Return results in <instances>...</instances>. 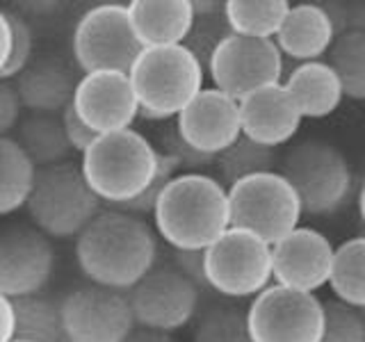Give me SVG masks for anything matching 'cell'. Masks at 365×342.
<instances>
[{"instance_id": "obj_13", "label": "cell", "mask_w": 365, "mask_h": 342, "mask_svg": "<svg viewBox=\"0 0 365 342\" xmlns=\"http://www.w3.org/2000/svg\"><path fill=\"white\" fill-rule=\"evenodd\" d=\"M64 342H123L135 328L125 292L85 285L60 301Z\"/></svg>"}, {"instance_id": "obj_37", "label": "cell", "mask_w": 365, "mask_h": 342, "mask_svg": "<svg viewBox=\"0 0 365 342\" xmlns=\"http://www.w3.org/2000/svg\"><path fill=\"white\" fill-rule=\"evenodd\" d=\"M14 340V306L0 294V342Z\"/></svg>"}, {"instance_id": "obj_38", "label": "cell", "mask_w": 365, "mask_h": 342, "mask_svg": "<svg viewBox=\"0 0 365 342\" xmlns=\"http://www.w3.org/2000/svg\"><path fill=\"white\" fill-rule=\"evenodd\" d=\"M123 342H176L169 333H160V331H151V328H142V326H135L128 338Z\"/></svg>"}, {"instance_id": "obj_33", "label": "cell", "mask_w": 365, "mask_h": 342, "mask_svg": "<svg viewBox=\"0 0 365 342\" xmlns=\"http://www.w3.org/2000/svg\"><path fill=\"white\" fill-rule=\"evenodd\" d=\"M336 37L342 32L363 30L365 28V9L363 3H322Z\"/></svg>"}, {"instance_id": "obj_40", "label": "cell", "mask_w": 365, "mask_h": 342, "mask_svg": "<svg viewBox=\"0 0 365 342\" xmlns=\"http://www.w3.org/2000/svg\"><path fill=\"white\" fill-rule=\"evenodd\" d=\"M11 342H21V340H11Z\"/></svg>"}, {"instance_id": "obj_9", "label": "cell", "mask_w": 365, "mask_h": 342, "mask_svg": "<svg viewBox=\"0 0 365 342\" xmlns=\"http://www.w3.org/2000/svg\"><path fill=\"white\" fill-rule=\"evenodd\" d=\"M73 60L91 71H121L128 73L135 57L142 53L128 7L119 3H101L87 9L73 28Z\"/></svg>"}, {"instance_id": "obj_23", "label": "cell", "mask_w": 365, "mask_h": 342, "mask_svg": "<svg viewBox=\"0 0 365 342\" xmlns=\"http://www.w3.org/2000/svg\"><path fill=\"white\" fill-rule=\"evenodd\" d=\"M19 135L14 137L21 151L28 155L34 169H46L68 162L71 146H68L62 121L57 114H30L19 125Z\"/></svg>"}, {"instance_id": "obj_28", "label": "cell", "mask_w": 365, "mask_h": 342, "mask_svg": "<svg viewBox=\"0 0 365 342\" xmlns=\"http://www.w3.org/2000/svg\"><path fill=\"white\" fill-rule=\"evenodd\" d=\"M329 68L336 73L342 96L349 100L365 98V30L342 32L329 46Z\"/></svg>"}, {"instance_id": "obj_12", "label": "cell", "mask_w": 365, "mask_h": 342, "mask_svg": "<svg viewBox=\"0 0 365 342\" xmlns=\"http://www.w3.org/2000/svg\"><path fill=\"white\" fill-rule=\"evenodd\" d=\"M135 326L174 333L199 313L201 290L171 267H153L125 292Z\"/></svg>"}, {"instance_id": "obj_5", "label": "cell", "mask_w": 365, "mask_h": 342, "mask_svg": "<svg viewBox=\"0 0 365 342\" xmlns=\"http://www.w3.org/2000/svg\"><path fill=\"white\" fill-rule=\"evenodd\" d=\"M34 228L48 239H71L103 210L76 162L37 169L26 201Z\"/></svg>"}, {"instance_id": "obj_39", "label": "cell", "mask_w": 365, "mask_h": 342, "mask_svg": "<svg viewBox=\"0 0 365 342\" xmlns=\"http://www.w3.org/2000/svg\"><path fill=\"white\" fill-rule=\"evenodd\" d=\"M9 41H11V32H9V23H7V11L0 9V71H3V66L7 62Z\"/></svg>"}, {"instance_id": "obj_20", "label": "cell", "mask_w": 365, "mask_h": 342, "mask_svg": "<svg viewBox=\"0 0 365 342\" xmlns=\"http://www.w3.org/2000/svg\"><path fill=\"white\" fill-rule=\"evenodd\" d=\"M14 91L21 108L32 114H57L71 105L78 80L73 71L57 57H39L14 78Z\"/></svg>"}, {"instance_id": "obj_35", "label": "cell", "mask_w": 365, "mask_h": 342, "mask_svg": "<svg viewBox=\"0 0 365 342\" xmlns=\"http://www.w3.org/2000/svg\"><path fill=\"white\" fill-rule=\"evenodd\" d=\"M21 103L14 91V85L0 80V137H7L19 125Z\"/></svg>"}, {"instance_id": "obj_19", "label": "cell", "mask_w": 365, "mask_h": 342, "mask_svg": "<svg viewBox=\"0 0 365 342\" xmlns=\"http://www.w3.org/2000/svg\"><path fill=\"white\" fill-rule=\"evenodd\" d=\"M336 39V30L331 26L322 3H297L285 11L279 32L274 34V46L281 57H290L294 62H315Z\"/></svg>"}, {"instance_id": "obj_4", "label": "cell", "mask_w": 365, "mask_h": 342, "mask_svg": "<svg viewBox=\"0 0 365 342\" xmlns=\"http://www.w3.org/2000/svg\"><path fill=\"white\" fill-rule=\"evenodd\" d=\"M128 80L140 108L137 117L167 121L203 89V64L185 46H151L135 57Z\"/></svg>"}, {"instance_id": "obj_34", "label": "cell", "mask_w": 365, "mask_h": 342, "mask_svg": "<svg viewBox=\"0 0 365 342\" xmlns=\"http://www.w3.org/2000/svg\"><path fill=\"white\" fill-rule=\"evenodd\" d=\"M60 121H62V130H64L66 142H68V146H71V151H76V153H83L85 148L98 137V135H94L87 128V125L83 123V119L78 117L71 105H66L62 110Z\"/></svg>"}, {"instance_id": "obj_18", "label": "cell", "mask_w": 365, "mask_h": 342, "mask_svg": "<svg viewBox=\"0 0 365 342\" xmlns=\"http://www.w3.org/2000/svg\"><path fill=\"white\" fill-rule=\"evenodd\" d=\"M240 133L265 148L288 144L302 125V112L281 83L262 87L237 100Z\"/></svg>"}, {"instance_id": "obj_29", "label": "cell", "mask_w": 365, "mask_h": 342, "mask_svg": "<svg viewBox=\"0 0 365 342\" xmlns=\"http://www.w3.org/2000/svg\"><path fill=\"white\" fill-rule=\"evenodd\" d=\"M215 165L220 169L222 185H233V182L242 180L247 176L262 174V171H274L277 167V153L272 148H265L256 142L247 140L240 135L237 140L215 157Z\"/></svg>"}, {"instance_id": "obj_7", "label": "cell", "mask_w": 365, "mask_h": 342, "mask_svg": "<svg viewBox=\"0 0 365 342\" xmlns=\"http://www.w3.org/2000/svg\"><path fill=\"white\" fill-rule=\"evenodd\" d=\"M228 222L254 233L269 247L292 233L302 219V205L281 171H262L226 187Z\"/></svg>"}, {"instance_id": "obj_1", "label": "cell", "mask_w": 365, "mask_h": 342, "mask_svg": "<svg viewBox=\"0 0 365 342\" xmlns=\"http://www.w3.org/2000/svg\"><path fill=\"white\" fill-rule=\"evenodd\" d=\"M158 239L142 217L101 210L76 237V262L91 285L128 292L155 267Z\"/></svg>"}, {"instance_id": "obj_22", "label": "cell", "mask_w": 365, "mask_h": 342, "mask_svg": "<svg viewBox=\"0 0 365 342\" xmlns=\"http://www.w3.org/2000/svg\"><path fill=\"white\" fill-rule=\"evenodd\" d=\"M281 85L299 108L302 119H327L345 98L336 73L322 60L297 64Z\"/></svg>"}, {"instance_id": "obj_11", "label": "cell", "mask_w": 365, "mask_h": 342, "mask_svg": "<svg viewBox=\"0 0 365 342\" xmlns=\"http://www.w3.org/2000/svg\"><path fill=\"white\" fill-rule=\"evenodd\" d=\"M205 66L215 89L233 100L279 85L283 76V57L272 39H247L237 34H226L217 41Z\"/></svg>"}, {"instance_id": "obj_10", "label": "cell", "mask_w": 365, "mask_h": 342, "mask_svg": "<svg viewBox=\"0 0 365 342\" xmlns=\"http://www.w3.org/2000/svg\"><path fill=\"white\" fill-rule=\"evenodd\" d=\"M245 317L251 342H319L324 301L272 283L254 296Z\"/></svg>"}, {"instance_id": "obj_24", "label": "cell", "mask_w": 365, "mask_h": 342, "mask_svg": "<svg viewBox=\"0 0 365 342\" xmlns=\"http://www.w3.org/2000/svg\"><path fill=\"white\" fill-rule=\"evenodd\" d=\"M327 285L336 301L363 311L365 306V237L356 235L334 247Z\"/></svg>"}, {"instance_id": "obj_2", "label": "cell", "mask_w": 365, "mask_h": 342, "mask_svg": "<svg viewBox=\"0 0 365 342\" xmlns=\"http://www.w3.org/2000/svg\"><path fill=\"white\" fill-rule=\"evenodd\" d=\"M151 217L158 235L174 251H203L231 226L226 187L201 171H180L171 178Z\"/></svg>"}, {"instance_id": "obj_31", "label": "cell", "mask_w": 365, "mask_h": 342, "mask_svg": "<svg viewBox=\"0 0 365 342\" xmlns=\"http://www.w3.org/2000/svg\"><path fill=\"white\" fill-rule=\"evenodd\" d=\"M319 342H365L363 311L349 308L340 301L324 304V328Z\"/></svg>"}, {"instance_id": "obj_30", "label": "cell", "mask_w": 365, "mask_h": 342, "mask_svg": "<svg viewBox=\"0 0 365 342\" xmlns=\"http://www.w3.org/2000/svg\"><path fill=\"white\" fill-rule=\"evenodd\" d=\"M194 342H251L245 313L231 306L203 311L194 326Z\"/></svg>"}, {"instance_id": "obj_26", "label": "cell", "mask_w": 365, "mask_h": 342, "mask_svg": "<svg viewBox=\"0 0 365 342\" xmlns=\"http://www.w3.org/2000/svg\"><path fill=\"white\" fill-rule=\"evenodd\" d=\"M14 306V340L21 342H64L60 301L43 294L23 296Z\"/></svg>"}, {"instance_id": "obj_15", "label": "cell", "mask_w": 365, "mask_h": 342, "mask_svg": "<svg viewBox=\"0 0 365 342\" xmlns=\"http://www.w3.org/2000/svg\"><path fill=\"white\" fill-rule=\"evenodd\" d=\"M71 108L94 135L128 130L137 119V100L128 73L91 71L76 83Z\"/></svg>"}, {"instance_id": "obj_32", "label": "cell", "mask_w": 365, "mask_h": 342, "mask_svg": "<svg viewBox=\"0 0 365 342\" xmlns=\"http://www.w3.org/2000/svg\"><path fill=\"white\" fill-rule=\"evenodd\" d=\"M7 23L11 32L9 41V55L7 62L0 71V80H14L23 68L32 62V51H34V32L32 26L23 19L19 11H7Z\"/></svg>"}, {"instance_id": "obj_8", "label": "cell", "mask_w": 365, "mask_h": 342, "mask_svg": "<svg viewBox=\"0 0 365 342\" xmlns=\"http://www.w3.org/2000/svg\"><path fill=\"white\" fill-rule=\"evenodd\" d=\"M208 290L226 299H254L272 285V247L254 233L228 226L203 249Z\"/></svg>"}, {"instance_id": "obj_21", "label": "cell", "mask_w": 365, "mask_h": 342, "mask_svg": "<svg viewBox=\"0 0 365 342\" xmlns=\"http://www.w3.org/2000/svg\"><path fill=\"white\" fill-rule=\"evenodd\" d=\"M125 7L142 48L182 46L197 19L190 0H130Z\"/></svg>"}, {"instance_id": "obj_17", "label": "cell", "mask_w": 365, "mask_h": 342, "mask_svg": "<svg viewBox=\"0 0 365 342\" xmlns=\"http://www.w3.org/2000/svg\"><path fill=\"white\" fill-rule=\"evenodd\" d=\"M334 244L308 226H297L277 244H272V283L285 290L315 294L329 279Z\"/></svg>"}, {"instance_id": "obj_16", "label": "cell", "mask_w": 365, "mask_h": 342, "mask_svg": "<svg viewBox=\"0 0 365 342\" xmlns=\"http://www.w3.org/2000/svg\"><path fill=\"white\" fill-rule=\"evenodd\" d=\"M240 133L237 100L215 87H203L176 114V137L192 151L217 157L226 151Z\"/></svg>"}, {"instance_id": "obj_3", "label": "cell", "mask_w": 365, "mask_h": 342, "mask_svg": "<svg viewBox=\"0 0 365 342\" xmlns=\"http://www.w3.org/2000/svg\"><path fill=\"white\" fill-rule=\"evenodd\" d=\"M80 155L78 167L87 187L101 203L114 208L151 187L160 162V151L133 128L98 135Z\"/></svg>"}, {"instance_id": "obj_6", "label": "cell", "mask_w": 365, "mask_h": 342, "mask_svg": "<svg viewBox=\"0 0 365 342\" xmlns=\"http://www.w3.org/2000/svg\"><path fill=\"white\" fill-rule=\"evenodd\" d=\"M281 176L292 185L302 212L313 217L338 212L354 192L347 157L334 144L317 140L294 144L283 157Z\"/></svg>"}, {"instance_id": "obj_36", "label": "cell", "mask_w": 365, "mask_h": 342, "mask_svg": "<svg viewBox=\"0 0 365 342\" xmlns=\"http://www.w3.org/2000/svg\"><path fill=\"white\" fill-rule=\"evenodd\" d=\"M174 267L203 292H210L203 276V251H174Z\"/></svg>"}, {"instance_id": "obj_14", "label": "cell", "mask_w": 365, "mask_h": 342, "mask_svg": "<svg viewBox=\"0 0 365 342\" xmlns=\"http://www.w3.org/2000/svg\"><path fill=\"white\" fill-rule=\"evenodd\" d=\"M53 269V244L34 226H7L0 231V294L9 301L41 294Z\"/></svg>"}, {"instance_id": "obj_27", "label": "cell", "mask_w": 365, "mask_h": 342, "mask_svg": "<svg viewBox=\"0 0 365 342\" xmlns=\"http://www.w3.org/2000/svg\"><path fill=\"white\" fill-rule=\"evenodd\" d=\"M37 169L14 137H0V217L26 208Z\"/></svg>"}, {"instance_id": "obj_25", "label": "cell", "mask_w": 365, "mask_h": 342, "mask_svg": "<svg viewBox=\"0 0 365 342\" xmlns=\"http://www.w3.org/2000/svg\"><path fill=\"white\" fill-rule=\"evenodd\" d=\"M288 9V0H228L224 3L222 16L228 34L247 39H274Z\"/></svg>"}]
</instances>
